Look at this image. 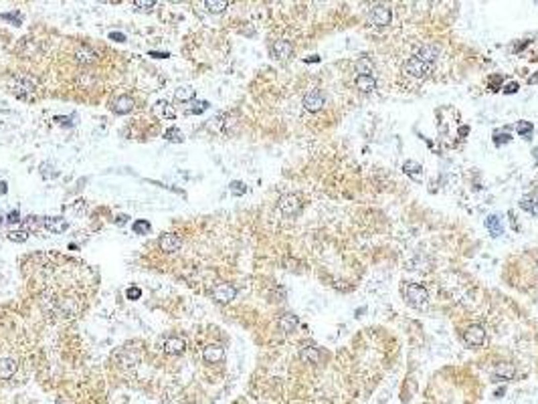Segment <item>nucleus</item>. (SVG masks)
<instances>
[{
	"mask_svg": "<svg viewBox=\"0 0 538 404\" xmlns=\"http://www.w3.org/2000/svg\"><path fill=\"white\" fill-rule=\"evenodd\" d=\"M11 91L25 101H33L37 99V81L31 75H19L15 77V81L11 83Z\"/></svg>",
	"mask_w": 538,
	"mask_h": 404,
	"instance_id": "f257e3e1",
	"label": "nucleus"
},
{
	"mask_svg": "<svg viewBox=\"0 0 538 404\" xmlns=\"http://www.w3.org/2000/svg\"><path fill=\"white\" fill-rule=\"evenodd\" d=\"M405 301L415 309H425L429 305V293L425 287L411 283L405 287Z\"/></svg>",
	"mask_w": 538,
	"mask_h": 404,
	"instance_id": "f03ea898",
	"label": "nucleus"
},
{
	"mask_svg": "<svg viewBox=\"0 0 538 404\" xmlns=\"http://www.w3.org/2000/svg\"><path fill=\"white\" fill-rule=\"evenodd\" d=\"M431 69H433L431 63H425L419 57H411L409 61H405V65H402V71H405L407 75H411V77H415V79H421V77L429 75Z\"/></svg>",
	"mask_w": 538,
	"mask_h": 404,
	"instance_id": "7ed1b4c3",
	"label": "nucleus"
},
{
	"mask_svg": "<svg viewBox=\"0 0 538 404\" xmlns=\"http://www.w3.org/2000/svg\"><path fill=\"white\" fill-rule=\"evenodd\" d=\"M390 21H392V13L384 5H374L368 11V23L372 27H386V25H390Z\"/></svg>",
	"mask_w": 538,
	"mask_h": 404,
	"instance_id": "20e7f679",
	"label": "nucleus"
},
{
	"mask_svg": "<svg viewBox=\"0 0 538 404\" xmlns=\"http://www.w3.org/2000/svg\"><path fill=\"white\" fill-rule=\"evenodd\" d=\"M278 208H280V212L284 214V216H296V214H300V210H302V198L298 196V194H286V196H282L280 198V202H278Z\"/></svg>",
	"mask_w": 538,
	"mask_h": 404,
	"instance_id": "39448f33",
	"label": "nucleus"
},
{
	"mask_svg": "<svg viewBox=\"0 0 538 404\" xmlns=\"http://www.w3.org/2000/svg\"><path fill=\"white\" fill-rule=\"evenodd\" d=\"M304 109L306 111H312V113H316V111H320L324 105H326V95H324V91H320V89H310L306 95H304Z\"/></svg>",
	"mask_w": 538,
	"mask_h": 404,
	"instance_id": "423d86ee",
	"label": "nucleus"
},
{
	"mask_svg": "<svg viewBox=\"0 0 538 404\" xmlns=\"http://www.w3.org/2000/svg\"><path fill=\"white\" fill-rule=\"evenodd\" d=\"M463 342H465L469 348H478V346H482V344L486 342V330H484L482 326H478V324L467 326L465 332H463Z\"/></svg>",
	"mask_w": 538,
	"mask_h": 404,
	"instance_id": "0eeeda50",
	"label": "nucleus"
},
{
	"mask_svg": "<svg viewBox=\"0 0 538 404\" xmlns=\"http://www.w3.org/2000/svg\"><path fill=\"white\" fill-rule=\"evenodd\" d=\"M516 376V368H514V364H510V362H500V364H496L494 366V370H492V382L494 384H498V382H508V380H512Z\"/></svg>",
	"mask_w": 538,
	"mask_h": 404,
	"instance_id": "6e6552de",
	"label": "nucleus"
},
{
	"mask_svg": "<svg viewBox=\"0 0 538 404\" xmlns=\"http://www.w3.org/2000/svg\"><path fill=\"white\" fill-rule=\"evenodd\" d=\"M237 297V289L229 283H219L213 287V299L219 301V303H229Z\"/></svg>",
	"mask_w": 538,
	"mask_h": 404,
	"instance_id": "1a4fd4ad",
	"label": "nucleus"
},
{
	"mask_svg": "<svg viewBox=\"0 0 538 404\" xmlns=\"http://www.w3.org/2000/svg\"><path fill=\"white\" fill-rule=\"evenodd\" d=\"M294 55V45L290 41H276L272 45V57L278 61H286Z\"/></svg>",
	"mask_w": 538,
	"mask_h": 404,
	"instance_id": "9d476101",
	"label": "nucleus"
},
{
	"mask_svg": "<svg viewBox=\"0 0 538 404\" xmlns=\"http://www.w3.org/2000/svg\"><path fill=\"white\" fill-rule=\"evenodd\" d=\"M158 245H160V249H162L164 253H176V251H180V247H182V238L176 236L174 232H166V234L160 236Z\"/></svg>",
	"mask_w": 538,
	"mask_h": 404,
	"instance_id": "9b49d317",
	"label": "nucleus"
},
{
	"mask_svg": "<svg viewBox=\"0 0 538 404\" xmlns=\"http://www.w3.org/2000/svg\"><path fill=\"white\" fill-rule=\"evenodd\" d=\"M43 226L53 234H61L63 230L69 228V222L63 216H49V218H43Z\"/></svg>",
	"mask_w": 538,
	"mask_h": 404,
	"instance_id": "f8f14e48",
	"label": "nucleus"
},
{
	"mask_svg": "<svg viewBox=\"0 0 538 404\" xmlns=\"http://www.w3.org/2000/svg\"><path fill=\"white\" fill-rule=\"evenodd\" d=\"M203 356H205V360L209 364H219L225 358V348H221V346H207L205 352H203Z\"/></svg>",
	"mask_w": 538,
	"mask_h": 404,
	"instance_id": "ddd939ff",
	"label": "nucleus"
},
{
	"mask_svg": "<svg viewBox=\"0 0 538 404\" xmlns=\"http://www.w3.org/2000/svg\"><path fill=\"white\" fill-rule=\"evenodd\" d=\"M17 360H13V358H3L0 360V380H9V378H13L15 376V372H17Z\"/></svg>",
	"mask_w": 538,
	"mask_h": 404,
	"instance_id": "4468645a",
	"label": "nucleus"
},
{
	"mask_svg": "<svg viewBox=\"0 0 538 404\" xmlns=\"http://www.w3.org/2000/svg\"><path fill=\"white\" fill-rule=\"evenodd\" d=\"M356 89L360 93H372L376 89V79L372 75H358L356 77Z\"/></svg>",
	"mask_w": 538,
	"mask_h": 404,
	"instance_id": "2eb2a0df",
	"label": "nucleus"
},
{
	"mask_svg": "<svg viewBox=\"0 0 538 404\" xmlns=\"http://www.w3.org/2000/svg\"><path fill=\"white\" fill-rule=\"evenodd\" d=\"M184 348H186V344H184L182 338H168V340L164 342V352L170 354V356H178V354H182Z\"/></svg>",
	"mask_w": 538,
	"mask_h": 404,
	"instance_id": "dca6fc26",
	"label": "nucleus"
},
{
	"mask_svg": "<svg viewBox=\"0 0 538 404\" xmlns=\"http://www.w3.org/2000/svg\"><path fill=\"white\" fill-rule=\"evenodd\" d=\"M484 224H486V228L490 230L492 236H500V234L504 232V224H502V218H500L498 214H490V216L484 220Z\"/></svg>",
	"mask_w": 538,
	"mask_h": 404,
	"instance_id": "f3484780",
	"label": "nucleus"
},
{
	"mask_svg": "<svg viewBox=\"0 0 538 404\" xmlns=\"http://www.w3.org/2000/svg\"><path fill=\"white\" fill-rule=\"evenodd\" d=\"M415 57H419L425 63H431V61H435L439 57V49L435 45H423V47H419V51H417Z\"/></svg>",
	"mask_w": 538,
	"mask_h": 404,
	"instance_id": "a211bd4d",
	"label": "nucleus"
},
{
	"mask_svg": "<svg viewBox=\"0 0 538 404\" xmlns=\"http://www.w3.org/2000/svg\"><path fill=\"white\" fill-rule=\"evenodd\" d=\"M75 59H77L81 65H91V63L97 61V55H95V51H91L89 47L81 45V47L77 49V53H75Z\"/></svg>",
	"mask_w": 538,
	"mask_h": 404,
	"instance_id": "6ab92c4d",
	"label": "nucleus"
},
{
	"mask_svg": "<svg viewBox=\"0 0 538 404\" xmlns=\"http://www.w3.org/2000/svg\"><path fill=\"white\" fill-rule=\"evenodd\" d=\"M131 109H133V99L127 97V95H121V97H117V99L113 101V111L119 113V115H125V113H129Z\"/></svg>",
	"mask_w": 538,
	"mask_h": 404,
	"instance_id": "aec40b11",
	"label": "nucleus"
},
{
	"mask_svg": "<svg viewBox=\"0 0 538 404\" xmlns=\"http://www.w3.org/2000/svg\"><path fill=\"white\" fill-rule=\"evenodd\" d=\"M300 360H302L304 364H318V362H320V350L314 348V346H306V348H302V352H300Z\"/></svg>",
	"mask_w": 538,
	"mask_h": 404,
	"instance_id": "412c9836",
	"label": "nucleus"
},
{
	"mask_svg": "<svg viewBox=\"0 0 538 404\" xmlns=\"http://www.w3.org/2000/svg\"><path fill=\"white\" fill-rule=\"evenodd\" d=\"M154 113L156 115H160V117H164V119H174L176 117V111L172 109V105L168 103V101H158L156 105H154Z\"/></svg>",
	"mask_w": 538,
	"mask_h": 404,
	"instance_id": "4be33fe9",
	"label": "nucleus"
},
{
	"mask_svg": "<svg viewBox=\"0 0 538 404\" xmlns=\"http://www.w3.org/2000/svg\"><path fill=\"white\" fill-rule=\"evenodd\" d=\"M298 317L296 315H292V313H286V315H282L280 317V330L284 332V334H292V332H296V328H298Z\"/></svg>",
	"mask_w": 538,
	"mask_h": 404,
	"instance_id": "5701e85b",
	"label": "nucleus"
},
{
	"mask_svg": "<svg viewBox=\"0 0 538 404\" xmlns=\"http://www.w3.org/2000/svg\"><path fill=\"white\" fill-rule=\"evenodd\" d=\"M421 164L419 162H415V160H409V162H405L402 164V172H405L409 178H413V180H421Z\"/></svg>",
	"mask_w": 538,
	"mask_h": 404,
	"instance_id": "b1692460",
	"label": "nucleus"
},
{
	"mask_svg": "<svg viewBox=\"0 0 538 404\" xmlns=\"http://www.w3.org/2000/svg\"><path fill=\"white\" fill-rule=\"evenodd\" d=\"M207 109H209V101H200V99H192V101H188L186 107H184V111H186V113H192V115H200V113H205Z\"/></svg>",
	"mask_w": 538,
	"mask_h": 404,
	"instance_id": "393cba45",
	"label": "nucleus"
},
{
	"mask_svg": "<svg viewBox=\"0 0 538 404\" xmlns=\"http://www.w3.org/2000/svg\"><path fill=\"white\" fill-rule=\"evenodd\" d=\"M514 129L518 131V136H522L524 140H530L532 138V131H534V125H532V121H518L514 125Z\"/></svg>",
	"mask_w": 538,
	"mask_h": 404,
	"instance_id": "a878e982",
	"label": "nucleus"
},
{
	"mask_svg": "<svg viewBox=\"0 0 538 404\" xmlns=\"http://www.w3.org/2000/svg\"><path fill=\"white\" fill-rule=\"evenodd\" d=\"M227 7H229L227 0H207V3H205V9H207L209 13H213V15L223 13Z\"/></svg>",
	"mask_w": 538,
	"mask_h": 404,
	"instance_id": "bb28decb",
	"label": "nucleus"
},
{
	"mask_svg": "<svg viewBox=\"0 0 538 404\" xmlns=\"http://www.w3.org/2000/svg\"><path fill=\"white\" fill-rule=\"evenodd\" d=\"M174 97L178 99V101H192L194 99V89L192 87H188V85H182V87H178L176 91H174Z\"/></svg>",
	"mask_w": 538,
	"mask_h": 404,
	"instance_id": "cd10ccee",
	"label": "nucleus"
},
{
	"mask_svg": "<svg viewBox=\"0 0 538 404\" xmlns=\"http://www.w3.org/2000/svg\"><path fill=\"white\" fill-rule=\"evenodd\" d=\"M164 138H166L168 142H178V144L184 142V136H182V131H180L178 127H168V129L164 131Z\"/></svg>",
	"mask_w": 538,
	"mask_h": 404,
	"instance_id": "c85d7f7f",
	"label": "nucleus"
},
{
	"mask_svg": "<svg viewBox=\"0 0 538 404\" xmlns=\"http://www.w3.org/2000/svg\"><path fill=\"white\" fill-rule=\"evenodd\" d=\"M356 69H358V75H370L372 71V61L368 57H362L358 63H356Z\"/></svg>",
	"mask_w": 538,
	"mask_h": 404,
	"instance_id": "c756f323",
	"label": "nucleus"
},
{
	"mask_svg": "<svg viewBox=\"0 0 538 404\" xmlns=\"http://www.w3.org/2000/svg\"><path fill=\"white\" fill-rule=\"evenodd\" d=\"M229 190H231L233 196H243V194L247 192V186H245L241 180H233V182L229 184Z\"/></svg>",
	"mask_w": 538,
	"mask_h": 404,
	"instance_id": "7c9ffc66",
	"label": "nucleus"
},
{
	"mask_svg": "<svg viewBox=\"0 0 538 404\" xmlns=\"http://www.w3.org/2000/svg\"><path fill=\"white\" fill-rule=\"evenodd\" d=\"M510 140H512V136L508 131H496L494 133V144L500 148V146H504V144H510Z\"/></svg>",
	"mask_w": 538,
	"mask_h": 404,
	"instance_id": "2f4dec72",
	"label": "nucleus"
},
{
	"mask_svg": "<svg viewBox=\"0 0 538 404\" xmlns=\"http://www.w3.org/2000/svg\"><path fill=\"white\" fill-rule=\"evenodd\" d=\"M9 238H11L13 243H25V240L29 238V232H27V230H11V232H9Z\"/></svg>",
	"mask_w": 538,
	"mask_h": 404,
	"instance_id": "473e14b6",
	"label": "nucleus"
},
{
	"mask_svg": "<svg viewBox=\"0 0 538 404\" xmlns=\"http://www.w3.org/2000/svg\"><path fill=\"white\" fill-rule=\"evenodd\" d=\"M150 222H146V220H138V222H133V232L136 234H146V232H150Z\"/></svg>",
	"mask_w": 538,
	"mask_h": 404,
	"instance_id": "72a5a7b5",
	"label": "nucleus"
},
{
	"mask_svg": "<svg viewBox=\"0 0 538 404\" xmlns=\"http://www.w3.org/2000/svg\"><path fill=\"white\" fill-rule=\"evenodd\" d=\"M532 204H534V196H532V194H526V196L520 198V208H522V210H528V212H530V210H532Z\"/></svg>",
	"mask_w": 538,
	"mask_h": 404,
	"instance_id": "f704fd0d",
	"label": "nucleus"
},
{
	"mask_svg": "<svg viewBox=\"0 0 538 404\" xmlns=\"http://www.w3.org/2000/svg\"><path fill=\"white\" fill-rule=\"evenodd\" d=\"M133 7H138L142 11H150V9L156 7V3H154V0H133Z\"/></svg>",
	"mask_w": 538,
	"mask_h": 404,
	"instance_id": "c9c22d12",
	"label": "nucleus"
},
{
	"mask_svg": "<svg viewBox=\"0 0 538 404\" xmlns=\"http://www.w3.org/2000/svg\"><path fill=\"white\" fill-rule=\"evenodd\" d=\"M125 297H127L129 301H136V299L142 297V289H140V287H129V289L125 291Z\"/></svg>",
	"mask_w": 538,
	"mask_h": 404,
	"instance_id": "e433bc0d",
	"label": "nucleus"
},
{
	"mask_svg": "<svg viewBox=\"0 0 538 404\" xmlns=\"http://www.w3.org/2000/svg\"><path fill=\"white\" fill-rule=\"evenodd\" d=\"M518 89H520V85H518L516 81H510V83L502 85V91H504L506 95H514V93H518Z\"/></svg>",
	"mask_w": 538,
	"mask_h": 404,
	"instance_id": "4c0bfd02",
	"label": "nucleus"
},
{
	"mask_svg": "<svg viewBox=\"0 0 538 404\" xmlns=\"http://www.w3.org/2000/svg\"><path fill=\"white\" fill-rule=\"evenodd\" d=\"M39 226H43V218H39V216H29V220H27V228L37 230Z\"/></svg>",
	"mask_w": 538,
	"mask_h": 404,
	"instance_id": "58836bf2",
	"label": "nucleus"
},
{
	"mask_svg": "<svg viewBox=\"0 0 538 404\" xmlns=\"http://www.w3.org/2000/svg\"><path fill=\"white\" fill-rule=\"evenodd\" d=\"M490 89H492V91L502 89V75H494V77H492V81H490Z\"/></svg>",
	"mask_w": 538,
	"mask_h": 404,
	"instance_id": "ea45409f",
	"label": "nucleus"
},
{
	"mask_svg": "<svg viewBox=\"0 0 538 404\" xmlns=\"http://www.w3.org/2000/svg\"><path fill=\"white\" fill-rule=\"evenodd\" d=\"M7 222H9V224H17V222H21V212H19V210H11L9 216H7Z\"/></svg>",
	"mask_w": 538,
	"mask_h": 404,
	"instance_id": "a19ab883",
	"label": "nucleus"
},
{
	"mask_svg": "<svg viewBox=\"0 0 538 404\" xmlns=\"http://www.w3.org/2000/svg\"><path fill=\"white\" fill-rule=\"evenodd\" d=\"M3 19H5V21H13L17 27L21 25V15H19V13H17V15H15V13H5Z\"/></svg>",
	"mask_w": 538,
	"mask_h": 404,
	"instance_id": "79ce46f5",
	"label": "nucleus"
},
{
	"mask_svg": "<svg viewBox=\"0 0 538 404\" xmlns=\"http://www.w3.org/2000/svg\"><path fill=\"white\" fill-rule=\"evenodd\" d=\"M109 39H111V41H117V43H123V41H125L123 33H109Z\"/></svg>",
	"mask_w": 538,
	"mask_h": 404,
	"instance_id": "37998d69",
	"label": "nucleus"
},
{
	"mask_svg": "<svg viewBox=\"0 0 538 404\" xmlns=\"http://www.w3.org/2000/svg\"><path fill=\"white\" fill-rule=\"evenodd\" d=\"M150 57H156V59H168L170 53H156V51H150Z\"/></svg>",
	"mask_w": 538,
	"mask_h": 404,
	"instance_id": "c03bdc74",
	"label": "nucleus"
},
{
	"mask_svg": "<svg viewBox=\"0 0 538 404\" xmlns=\"http://www.w3.org/2000/svg\"><path fill=\"white\" fill-rule=\"evenodd\" d=\"M457 133H459V136H461V138H465V136H467V133H469V125H461V127L457 129Z\"/></svg>",
	"mask_w": 538,
	"mask_h": 404,
	"instance_id": "a18cd8bd",
	"label": "nucleus"
},
{
	"mask_svg": "<svg viewBox=\"0 0 538 404\" xmlns=\"http://www.w3.org/2000/svg\"><path fill=\"white\" fill-rule=\"evenodd\" d=\"M55 121L61 123V125H63V123H65V125H73V123L69 121V117H55Z\"/></svg>",
	"mask_w": 538,
	"mask_h": 404,
	"instance_id": "49530a36",
	"label": "nucleus"
},
{
	"mask_svg": "<svg viewBox=\"0 0 538 404\" xmlns=\"http://www.w3.org/2000/svg\"><path fill=\"white\" fill-rule=\"evenodd\" d=\"M536 83H538V71H536L534 75L528 77V85H536Z\"/></svg>",
	"mask_w": 538,
	"mask_h": 404,
	"instance_id": "de8ad7c7",
	"label": "nucleus"
},
{
	"mask_svg": "<svg viewBox=\"0 0 538 404\" xmlns=\"http://www.w3.org/2000/svg\"><path fill=\"white\" fill-rule=\"evenodd\" d=\"M534 216H538V196H534V204H532V210H530Z\"/></svg>",
	"mask_w": 538,
	"mask_h": 404,
	"instance_id": "09e8293b",
	"label": "nucleus"
},
{
	"mask_svg": "<svg viewBox=\"0 0 538 404\" xmlns=\"http://www.w3.org/2000/svg\"><path fill=\"white\" fill-rule=\"evenodd\" d=\"M526 45H528V41H524V43H518V45H514V53H518V51H520V49H524Z\"/></svg>",
	"mask_w": 538,
	"mask_h": 404,
	"instance_id": "8fccbe9b",
	"label": "nucleus"
},
{
	"mask_svg": "<svg viewBox=\"0 0 538 404\" xmlns=\"http://www.w3.org/2000/svg\"><path fill=\"white\" fill-rule=\"evenodd\" d=\"M306 63H320V57L318 55H314V57H308V59H304Z\"/></svg>",
	"mask_w": 538,
	"mask_h": 404,
	"instance_id": "3c124183",
	"label": "nucleus"
},
{
	"mask_svg": "<svg viewBox=\"0 0 538 404\" xmlns=\"http://www.w3.org/2000/svg\"><path fill=\"white\" fill-rule=\"evenodd\" d=\"M127 218H129V216L121 214V216H117V218H115V222H117V224H123V222H127Z\"/></svg>",
	"mask_w": 538,
	"mask_h": 404,
	"instance_id": "603ef678",
	"label": "nucleus"
},
{
	"mask_svg": "<svg viewBox=\"0 0 538 404\" xmlns=\"http://www.w3.org/2000/svg\"><path fill=\"white\" fill-rule=\"evenodd\" d=\"M504 392H506V388H498V390H496V394H494V398H502V394H504Z\"/></svg>",
	"mask_w": 538,
	"mask_h": 404,
	"instance_id": "864d4df0",
	"label": "nucleus"
},
{
	"mask_svg": "<svg viewBox=\"0 0 538 404\" xmlns=\"http://www.w3.org/2000/svg\"><path fill=\"white\" fill-rule=\"evenodd\" d=\"M0 194H7V182H0Z\"/></svg>",
	"mask_w": 538,
	"mask_h": 404,
	"instance_id": "5fc2aeb1",
	"label": "nucleus"
},
{
	"mask_svg": "<svg viewBox=\"0 0 538 404\" xmlns=\"http://www.w3.org/2000/svg\"><path fill=\"white\" fill-rule=\"evenodd\" d=\"M532 156H534V160H538V148L532 150Z\"/></svg>",
	"mask_w": 538,
	"mask_h": 404,
	"instance_id": "6e6d98bb",
	"label": "nucleus"
},
{
	"mask_svg": "<svg viewBox=\"0 0 538 404\" xmlns=\"http://www.w3.org/2000/svg\"><path fill=\"white\" fill-rule=\"evenodd\" d=\"M3 218H5V216H3V214H0V226H3V222H5V220H3Z\"/></svg>",
	"mask_w": 538,
	"mask_h": 404,
	"instance_id": "4d7b16f0",
	"label": "nucleus"
},
{
	"mask_svg": "<svg viewBox=\"0 0 538 404\" xmlns=\"http://www.w3.org/2000/svg\"><path fill=\"white\" fill-rule=\"evenodd\" d=\"M534 5H536V7H538V0H536V3H534Z\"/></svg>",
	"mask_w": 538,
	"mask_h": 404,
	"instance_id": "13d9d810",
	"label": "nucleus"
}]
</instances>
